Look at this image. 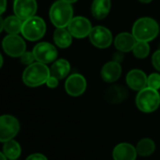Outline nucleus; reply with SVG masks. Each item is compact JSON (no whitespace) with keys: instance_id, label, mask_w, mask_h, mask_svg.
Instances as JSON below:
<instances>
[{"instance_id":"obj_1","label":"nucleus","mask_w":160,"mask_h":160,"mask_svg":"<svg viewBox=\"0 0 160 160\" xmlns=\"http://www.w3.org/2000/svg\"><path fill=\"white\" fill-rule=\"evenodd\" d=\"M50 76V68L46 64L36 61L28 65L23 72V82L30 88L40 87L46 83Z\"/></svg>"},{"instance_id":"obj_2","label":"nucleus","mask_w":160,"mask_h":160,"mask_svg":"<svg viewBox=\"0 0 160 160\" xmlns=\"http://www.w3.org/2000/svg\"><path fill=\"white\" fill-rule=\"evenodd\" d=\"M159 33V26L155 20L150 17L138 19L132 28V34L138 42H151Z\"/></svg>"},{"instance_id":"obj_3","label":"nucleus","mask_w":160,"mask_h":160,"mask_svg":"<svg viewBox=\"0 0 160 160\" xmlns=\"http://www.w3.org/2000/svg\"><path fill=\"white\" fill-rule=\"evenodd\" d=\"M73 11L71 3L63 0H58L50 8L49 16L52 24L56 28H66L68 27L72 17Z\"/></svg>"},{"instance_id":"obj_4","label":"nucleus","mask_w":160,"mask_h":160,"mask_svg":"<svg viewBox=\"0 0 160 160\" xmlns=\"http://www.w3.org/2000/svg\"><path fill=\"white\" fill-rule=\"evenodd\" d=\"M136 105L140 111L144 113H152L160 106V94L156 90L146 87L138 92Z\"/></svg>"},{"instance_id":"obj_5","label":"nucleus","mask_w":160,"mask_h":160,"mask_svg":"<svg viewBox=\"0 0 160 160\" xmlns=\"http://www.w3.org/2000/svg\"><path fill=\"white\" fill-rule=\"evenodd\" d=\"M46 32V25L42 18L33 16L25 20L22 27V35L30 42H36L42 39Z\"/></svg>"},{"instance_id":"obj_6","label":"nucleus","mask_w":160,"mask_h":160,"mask_svg":"<svg viewBox=\"0 0 160 160\" xmlns=\"http://www.w3.org/2000/svg\"><path fill=\"white\" fill-rule=\"evenodd\" d=\"M20 130V122L12 115L0 116V142H6L16 137Z\"/></svg>"},{"instance_id":"obj_7","label":"nucleus","mask_w":160,"mask_h":160,"mask_svg":"<svg viewBox=\"0 0 160 160\" xmlns=\"http://www.w3.org/2000/svg\"><path fill=\"white\" fill-rule=\"evenodd\" d=\"M2 48L12 58H20L27 51L26 42L18 34L7 35L2 41Z\"/></svg>"},{"instance_id":"obj_8","label":"nucleus","mask_w":160,"mask_h":160,"mask_svg":"<svg viewBox=\"0 0 160 160\" xmlns=\"http://www.w3.org/2000/svg\"><path fill=\"white\" fill-rule=\"evenodd\" d=\"M33 54L35 56L36 61L48 64L57 59L58 57V51L57 48L46 42H39L36 44L33 48Z\"/></svg>"},{"instance_id":"obj_9","label":"nucleus","mask_w":160,"mask_h":160,"mask_svg":"<svg viewBox=\"0 0 160 160\" xmlns=\"http://www.w3.org/2000/svg\"><path fill=\"white\" fill-rule=\"evenodd\" d=\"M91 42L97 48H108L111 45L113 38L112 34L105 27L97 26L92 28V31L89 35Z\"/></svg>"},{"instance_id":"obj_10","label":"nucleus","mask_w":160,"mask_h":160,"mask_svg":"<svg viewBox=\"0 0 160 160\" xmlns=\"http://www.w3.org/2000/svg\"><path fill=\"white\" fill-rule=\"evenodd\" d=\"M92 28L91 22L83 16L73 17L68 25V30L76 39H83L89 36Z\"/></svg>"},{"instance_id":"obj_11","label":"nucleus","mask_w":160,"mask_h":160,"mask_svg":"<svg viewBox=\"0 0 160 160\" xmlns=\"http://www.w3.org/2000/svg\"><path fill=\"white\" fill-rule=\"evenodd\" d=\"M37 9L36 0H14L13 2L14 14L23 21L35 16Z\"/></svg>"},{"instance_id":"obj_12","label":"nucleus","mask_w":160,"mask_h":160,"mask_svg":"<svg viewBox=\"0 0 160 160\" xmlns=\"http://www.w3.org/2000/svg\"><path fill=\"white\" fill-rule=\"evenodd\" d=\"M87 88V81L83 75L80 73H73L70 75L65 82L66 92L73 97L83 94Z\"/></svg>"},{"instance_id":"obj_13","label":"nucleus","mask_w":160,"mask_h":160,"mask_svg":"<svg viewBox=\"0 0 160 160\" xmlns=\"http://www.w3.org/2000/svg\"><path fill=\"white\" fill-rule=\"evenodd\" d=\"M147 79L148 76L143 71L134 69L131 70L126 75V84L131 90L139 92L147 87Z\"/></svg>"},{"instance_id":"obj_14","label":"nucleus","mask_w":160,"mask_h":160,"mask_svg":"<svg viewBox=\"0 0 160 160\" xmlns=\"http://www.w3.org/2000/svg\"><path fill=\"white\" fill-rule=\"evenodd\" d=\"M136 147L127 142H122L116 145L112 152L113 160H136L137 159Z\"/></svg>"},{"instance_id":"obj_15","label":"nucleus","mask_w":160,"mask_h":160,"mask_svg":"<svg viewBox=\"0 0 160 160\" xmlns=\"http://www.w3.org/2000/svg\"><path fill=\"white\" fill-rule=\"evenodd\" d=\"M122 74V66L119 62L112 60L106 63L101 70V76L108 83L115 82Z\"/></svg>"},{"instance_id":"obj_16","label":"nucleus","mask_w":160,"mask_h":160,"mask_svg":"<svg viewBox=\"0 0 160 160\" xmlns=\"http://www.w3.org/2000/svg\"><path fill=\"white\" fill-rule=\"evenodd\" d=\"M127 96H128V92L124 87L114 85L107 90L105 98L108 103L117 105L122 103L127 98Z\"/></svg>"},{"instance_id":"obj_17","label":"nucleus","mask_w":160,"mask_h":160,"mask_svg":"<svg viewBox=\"0 0 160 160\" xmlns=\"http://www.w3.org/2000/svg\"><path fill=\"white\" fill-rule=\"evenodd\" d=\"M137 42L138 41L136 40L133 34L122 32L116 36L114 40V44L120 52L126 53L133 50Z\"/></svg>"},{"instance_id":"obj_18","label":"nucleus","mask_w":160,"mask_h":160,"mask_svg":"<svg viewBox=\"0 0 160 160\" xmlns=\"http://www.w3.org/2000/svg\"><path fill=\"white\" fill-rule=\"evenodd\" d=\"M110 8V0H93L92 5V13L95 19L102 20L108 15Z\"/></svg>"},{"instance_id":"obj_19","label":"nucleus","mask_w":160,"mask_h":160,"mask_svg":"<svg viewBox=\"0 0 160 160\" xmlns=\"http://www.w3.org/2000/svg\"><path fill=\"white\" fill-rule=\"evenodd\" d=\"M71 70V65L68 60L60 58L55 60L50 68V75L57 77L58 80L65 78Z\"/></svg>"},{"instance_id":"obj_20","label":"nucleus","mask_w":160,"mask_h":160,"mask_svg":"<svg viewBox=\"0 0 160 160\" xmlns=\"http://www.w3.org/2000/svg\"><path fill=\"white\" fill-rule=\"evenodd\" d=\"M54 42L57 46L60 48H67L72 44V36L65 28H57L53 35Z\"/></svg>"},{"instance_id":"obj_21","label":"nucleus","mask_w":160,"mask_h":160,"mask_svg":"<svg viewBox=\"0 0 160 160\" xmlns=\"http://www.w3.org/2000/svg\"><path fill=\"white\" fill-rule=\"evenodd\" d=\"M136 150H137L138 155L142 156V157H148L154 152L155 143L152 138H141L138 142L136 146Z\"/></svg>"},{"instance_id":"obj_22","label":"nucleus","mask_w":160,"mask_h":160,"mask_svg":"<svg viewBox=\"0 0 160 160\" xmlns=\"http://www.w3.org/2000/svg\"><path fill=\"white\" fill-rule=\"evenodd\" d=\"M24 21L14 15H10L4 20V29L8 34H19L22 31Z\"/></svg>"},{"instance_id":"obj_23","label":"nucleus","mask_w":160,"mask_h":160,"mask_svg":"<svg viewBox=\"0 0 160 160\" xmlns=\"http://www.w3.org/2000/svg\"><path fill=\"white\" fill-rule=\"evenodd\" d=\"M3 152L5 153L8 159H17L21 155L22 148L19 142H17L12 138L11 140L4 142Z\"/></svg>"},{"instance_id":"obj_24","label":"nucleus","mask_w":160,"mask_h":160,"mask_svg":"<svg viewBox=\"0 0 160 160\" xmlns=\"http://www.w3.org/2000/svg\"><path fill=\"white\" fill-rule=\"evenodd\" d=\"M133 54L138 58H145L150 54V45L147 42H137L134 48Z\"/></svg>"},{"instance_id":"obj_25","label":"nucleus","mask_w":160,"mask_h":160,"mask_svg":"<svg viewBox=\"0 0 160 160\" xmlns=\"http://www.w3.org/2000/svg\"><path fill=\"white\" fill-rule=\"evenodd\" d=\"M147 87H150L156 91H158L160 89V74L159 73L153 72L148 76Z\"/></svg>"},{"instance_id":"obj_26","label":"nucleus","mask_w":160,"mask_h":160,"mask_svg":"<svg viewBox=\"0 0 160 160\" xmlns=\"http://www.w3.org/2000/svg\"><path fill=\"white\" fill-rule=\"evenodd\" d=\"M36 58H35V56L33 54V52H29V51H26L21 57H20V61L25 64V65H30L32 64L33 62H35Z\"/></svg>"},{"instance_id":"obj_27","label":"nucleus","mask_w":160,"mask_h":160,"mask_svg":"<svg viewBox=\"0 0 160 160\" xmlns=\"http://www.w3.org/2000/svg\"><path fill=\"white\" fill-rule=\"evenodd\" d=\"M152 63L155 70L160 72V49L155 51L152 57Z\"/></svg>"},{"instance_id":"obj_28","label":"nucleus","mask_w":160,"mask_h":160,"mask_svg":"<svg viewBox=\"0 0 160 160\" xmlns=\"http://www.w3.org/2000/svg\"><path fill=\"white\" fill-rule=\"evenodd\" d=\"M46 86L48 87V88H50V89H55V88H57L58 87V79L57 78V77H55V76H53V75H50L49 77H48V79L46 80Z\"/></svg>"},{"instance_id":"obj_29","label":"nucleus","mask_w":160,"mask_h":160,"mask_svg":"<svg viewBox=\"0 0 160 160\" xmlns=\"http://www.w3.org/2000/svg\"><path fill=\"white\" fill-rule=\"evenodd\" d=\"M26 160H48V159L44 154L40 153V152H35V153H31L30 155H28Z\"/></svg>"},{"instance_id":"obj_30","label":"nucleus","mask_w":160,"mask_h":160,"mask_svg":"<svg viewBox=\"0 0 160 160\" xmlns=\"http://www.w3.org/2000/svg\"><path fill=\"white\" fill-rule=\"evenodd\" d=\"M7 9V0H0V15H2Z\"/></svg>"},{"instance_id":"obj_31","label":"nucleus","mask_w":160,"mask_h":160,"mask_svg":"<svg viewBox=\"0 0 160 160\" xmlns=\"http://www.w3.org/2000/svg\"><path fill=\"white\" fill-rule=\"evenodd\" d=\"M122 52H121V53H115V55H114V60L115 61H117V62H120V61H122V58H123V56L122 55Z\"/></svg>"},{"instance_id":"obj_32","label":"nucleus","mask_w":160,"mask_h":160,"mask_svg":"<svg viewBox=\"0 0 160 160\" xmlns=\"http://www.w3.org/2000/svg\"><path fill=\"white\" fill-rule=\"evenodd\" d=\"M4 30V19L0 15V33Z\"/></svg>"},{"instance_id":"obj_33","label":"nucleus","mask_w":160,"mask_h":160,"mask_svg":"<svg viewBox=\"0 0 160 160\" xmlns=\"http://www.w3.org/2000/svg\"><path fill=\"white\" fill-rule=\"evenodd\" d=\"M7 156L5 155V153L3 152H0V160H7Z\"/></svg>"},{"instance_id":"obj_34","label":"nucleus","mask_w":160,"mask_h":160,"mask_svg":"<svg viewBox=\"0 0 160 160\" xmlns=\"http://www.w3.org/2000/svg\"><path fill=\"white\" fill-rule=\"evenodd\" d=\"M140 3H143V4H148V3H151L152 0H138Z\"/></svg>"},{"instance_id":"obj_35","label":"nucleus","mask_w":160,"mask_h":160,"mask_svg":"<svg viewBox=\"0 0 160 160\" xmlns=\"http://www.w3.org/2000/svg\"><path fill=\"white\" fill-rule=\"evenodd\" d=\"M3 62H4V60H3V57H2V55L0 54V69L2 68V66H3Z\"/></svg>"},{"instance_id":"obj_36","label":"nucleus","mask_w":160,"mask_h":160,"mask_svg":"<svg viewBox=\"0 0 160 160\" xmlns=\"http://www.w3.org/2000/svg\"><path fill=\"white\" fill-rule=\"evenodd\" d=\"M63 1H66V2H68V3H74V2H76L77 0H63Z\"/></svg>"},{"instance_id":"obj_37","label":"nucleus","mask_w":160,"mask_h":160,"mask_svg":"<svg viewBox=\"0 0 160 160\" xmlns=\"http://www.w3.org/2000/svg\"><path fill=\"white\" fill-rule=\"evenodd\" d=\"M10 160H17V159H10Z\"/></svg>"}]
</instances>
